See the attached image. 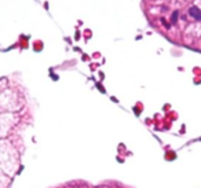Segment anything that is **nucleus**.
Returning a JSON list of instances; mask_svg holds the SVG:
<instances>
[{
    "label": "nucleus",
    "instance_id": "obj_1",
    "mask_svg": "<svg viewBox=\"0 0 201 188\" xmlns=\"http://www.w3.org/2000/svg\"><path fill=\"white\" fill-rule=\"evenodd\" d=\"M189 15L191 18H194L196 21H201V10L198 7H196V6H193V7L189 8Z\"/></svg>",
    "mask_w": 201,
    "mask_h": 188
},
{
    "label": "nucleus",
    "instance_id": "obj_2",
    "mask_svg": "<svg viewBox=\"0 0 201 188\" xmlns=\"http://www.w3.org/2000/svg\"><path fill=\"white\" fill-rule=\"evenodd\" d=\"M178 19H179V11L175 10L174 12H172V15H171V25H176V22H178Z\"/></svg>",
    "mask_w": 201,
    "mask_h": 188
},
{
    "label": "nucleus",
    "instance_id": "obj_3",
    "mask_svg": "<svg viewBox=\"0 0 201 188\" xmlns=\"http://www.w3.org/2000/svg\"><path fill=\"white\" fill-rule=\"evenodd\" d=\"M161 23H163V25H164V26L167 28V29H169V28H171V23H168V22L165 21L164 18H161Z\"/></svg>",
    "mask_w": 201,
    "mask_h": 188
}]
</instances>
